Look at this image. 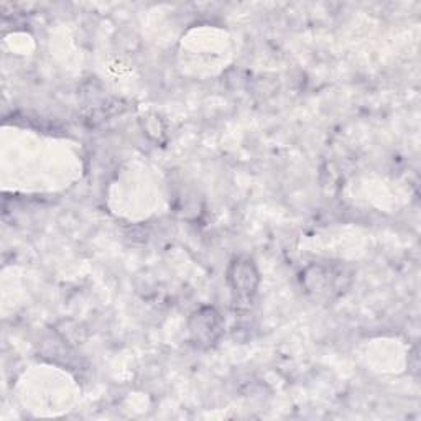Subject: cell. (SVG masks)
<instances>
[{"label":"cell","mask_w":421,"mask_h":421,"mask_svg":"<svg viewBox=\"0 0 421 421\" xmlns=\"http://www.w3.org/2000/svg\"><path fill=\"white\" fill-rule=\"evenodd\" d=\"M234 270H235L234 277H230V278H233L234 287L237 288V292L250 294L252 292H254L255 283H257V275L250 277V278H245L247 275H249V273L254 272V267H252V263L250 262L235 263Z\"/></svg>","instance_id":"cell-2"},{"label":"cell","mask_w":421,"mask_h":421,"mask_svg":"<svg viewBox=\"0 0 421 421\" xmlns=\"http://www.w3.org/2000/svg\"><path fill=\"white\" fill-rule=\"evenodd\" d=\"M191 331L196 341L198 339H204L206 342L214 341L215 336L219 334V316L215 314L214 309H204V311L196 314Z\"/></svg>","instance_id":"cell-1"}]
</instances>
